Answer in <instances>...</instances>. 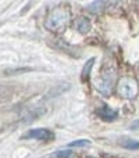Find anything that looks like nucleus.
Instances as JSON below:
<instances>
[{"label": "nucleus", "instance_id": "nucleus-11", "mask_svg": "<svg viewBox=\"0 0 139 158\" xmlns=\"http://www.w3.org/2000/svg\"><path fill=\"white\" fill-rule=\"evenodd\" d=\"M92 144L89 139H79V140H74V142L68 143V147H88Z\"/></svg>", "mask_w": 139, "mask_h": 158}, {"label": "nucleus", "instance_id": "nucleus-9", "mask_svg": "<svg viewBox=\"0 0 139 158\" xmlns=\"http://www.w3.org/2000/svg\"><path fill=\"white\" fill-rule=\"evenodd\" d=\"M106 6H107V2H92L88 6V10L92 14H100L106 8Z\"/></svg>", "mask_w": 139, "mask_h": 158}, {"label": "nucleus", "instance_id": "nucleus-15", "mask_svg": "<svg viewBox=\"0 0 139 158\" xmlns=\"http://www.w3.org/2000/svg\"><path fill=\"white\" fill-rule=\"evenodd\" d=\"M88 158H93V157H88Z\"/></svg>", "mask_w": 139, "mask_h": 158}, {"label": "nucleus", "instance_id": "nucleus-3", "mask_svg": "<svg viewBox=\"0 0 139 158\" xmlns=\"http://www.w3.org/2000/svg\"><path fill=\"white\" fill-rule=\"evenodd\" d=\"M118 96L124 100H132L137 97L139 92V85L138 81L132 77H123L118 79L117 86H115Z\"/></svg>", "mask_w": 139, "mask_h": 158}, {"label": "nucleus", "instance_id": "nucleus-7", "mask_svg": "<svg viewBox=\"0 0 139 158\" xmlns=\"http://www.w3.org/2000/svg\"><path fill=\"white\" fill-rule=\"evenodd\" d=\"M118 144L123 148H125V150H139V142L134 139H129V137H121V139H118Z\"/></svg>", "mask_w": 139, "mask_h": 158}, {"label": "nucleus", "instance_id": "nucleus-6", "mask_svg": "<svg viewBox=\"0 0 139 158\" xmlns=\"http://www.w3.org/2000/svg\"><path fill=\"white\" fill-rule=\"evenodd\" d=\"M90 28H92V24H90L89 18H86V17H78V18L74 21V29L78 33H81V35H86V33H89Z\"/></svg>", "mask_w": 139, "mask_h": 158}, {"label": "nucleus", "instance_id": "nucleus-10", "mask_svg": "<svg viewBox=\"0 0 139 158\" xmlns=\"http://www.w3.org/2000/svg\"><path fill=\"white\" fill-rule=\"evenodd\" d=\"M33 71L32 68H29V67H22V68H13V69H6L4 71V75H11V77H14V75H21V74H27V72H31Z\"/></svg>", "mask_w": 139, "mask_h": 158}, {"label": "nucleus", "instance_id": "nucleus-5", "mask_svg": "<svg viewBox=\"0 0 139 158\" xmlns=\"http://www.w3.org/2000/svg\"><path fill=\"white\" fill-rule=\"evenodd\" d=\"M98 117L100 118V119L106 121V122H113V121L117 119L118 112L115 111V110H113L111 107H109L107 104H104L103 107H100V108L98 110Z\"/></svg>", "mask_w": 139, "mask_h": 158}, {"label": "nucleus", "instance_id": "nucleus-14", "mask_svg": "<svg viewBox=\"0 0 139 158\" xmlns=\"http://www.w3.org/2000/svg\"><path fill=\"white\" fill-rule=\"evenodd\" d=\"M137 81H138V85H139V72H138V79H137Z\"/></svg>", "mask_w": 139, "mask_h": 158}, {"label": "nucleus", "instance_id": "nucleus-2", "mask_svg": "<svg viewBox=\"0 0 139 158\" xmlns=\"http://www.w3.org/2000/svg\"><path fill=\"white\" fill-rule=\"evenodd\" d=\"M117 71L114 67L106 65L103 67L102 72L99 74L98 83H96V89L99 93L103 96H110L115 86H117Z\"/></svg>", "mask_w": 139, "mask_h": 158}, {"label": "nucleus", "instance_id": "nucleus-13", "mask_svg": "<svg viewBox=\"0 0 139 158\" xmlns=\"http://www.w3.org/2000/svg\"><path fill=\"white\" fill-rule=\"evenodd\" d=\"M68 158H78V157H76V156H75V154H71V156H70Z\"/></svg>", "mask_w": 139, "mask_h": 158}, {"label": "nucleus", "instance_id": "nucleus-1", "mask_svg": "<svg viewBox=\"0 0 139 158\" xmlns=\"http://www.w3.org/2000/svg\"><path fill=\"white\" fill-rule=\"evenodd\" d=\"M71 22V10L68 6L61 4L54 7L52 11L49 13L46 21H45V27H46L47 31L50 32H61L64 31L68 24Z\"/></svg>", "mask_w": 139, "mask_h": 158}, {"label": "nucleus", "instance_id": "nucleus-12", "mask_svg": "<svg viewBox=\"0 0 139 158\" xmlns=\"http://www.w3.org/2000/svg\"><path fill=\"white\" fill-rule=\"evenodd\" d=\"M129 129H131V131H138L139 129V119L134 121V122L131 123V126H129Z\"/></svg>", "mask_w": 139, "mask_h": 158}, {"label": "nucleus", "instance_id": "nucleus-4", "mask_svg": "<svg viewBox=\"0 0 139 158\" xmlns=\"http://www.w3.org/2000/svg\"><path fill=\"white\" fill-rule=\"evenodd\" d=\"M22 139L28 140V139H35V140H53L54 139V133L49 129L45 128H35V129H29L27 131L24 135H22Z\"/></svg>", "mask_w": 139, "mask_h": 158}, {"label": "nucleus", "instance_id": "nucleus-8", "mask_svg": "<svg viewBox=\"0 0 139 158\" xmlns=\"http://www.w3.org/2000/svg\"><path fill=\"white\" fill-rule=\"evenodd\" d=\"M95 64V58H89V61L85 63V65L82 67V72H81V82L82 83H86L90 78V71H92V67Z\"/></svg>", "mask_w": 139, "mask_h": 158}]
</instances>
